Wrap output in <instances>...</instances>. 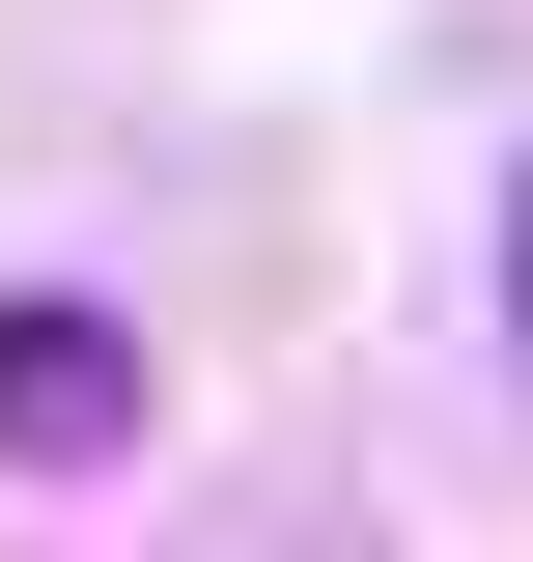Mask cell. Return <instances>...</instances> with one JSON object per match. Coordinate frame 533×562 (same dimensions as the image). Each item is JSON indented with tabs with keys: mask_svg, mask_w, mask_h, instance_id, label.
<instances>
[{
	"mask_svg": "<svg viewBox=\"0 0 533 562\" xmlns=\"http://www.w3.org/2000/svg\"><path fill=\"white\" fill-rule=\"evenodd\" d=\"M140 450V338L84 281H0V479H113Z\"/></svg>",
	"mask_w": 533,
	"mask_h": 562,
	"instance_id": "cell-1",
	"label": "cell"
},
{
	"mask_svg": "<svg viewBox=\"0 0 533 562\" xmlns=\"http://www.w3.org/2000/svg\"><path fill=\"white\" fill-rule=\"evenodd\" d=\"M506 394H533V169H506Z\"/></svg>",
	"mask_w": 533,
	"mask_h": 562,
	"instance_id": "cell-2",
	"label": "cell"
}]
</instances>
